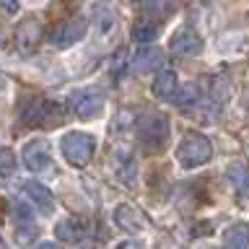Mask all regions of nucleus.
Returning a JSON list of instances; mask_svg holds the SVG:
<instances>
[{
    "label": "nucleus",
    "mask_w": 249,
    "mask_h": 249,
    "mask_svg": "<svg viewBox=\"0 0 249 249\" xmlns=\"http://www.w3.org/2000/svg\"><path fill=\"white\" fill-rule=\"evenodd\" d=\"M171 52L179 54V57H192V54L202 52V36L195 29L184 26L179 29L174 36H171Z\"/></svg>",
    "instance_id": "obj_10"
},
{
    "label": "nucleus",
    "mask_w": 249,
    "mask_h": 249,
    "mask_svg": "<svg viewBox=\"0 0 249 249\" xmlns=\"http://www.w3.org/2000/svg\"><path fill=\"white\" fill-rule=\"evenodd\" d=\"M161 62H163V52L159 50V47H153V44L151 47H140L138 54L132 57V70H135V73H151V70L161 68Z\"/></svg>",
    "instance_id": "obj_14"
},
{
    "label": "nucleus",
    "mask_w": 249,
    "mask_h": 249,
    "mask_svg": "<svg viewBox=\"0 0 249 249\" xmlns=\"http://www.w3.org/2000/svg\"><path fill=\"white\" fill-rule=\"evenodd\" d=\"M86 31H89V18H86L83 13H75V16H70L68 21L57 23L47 39H50V44L57 47V50H68V47H73L75 42H81Z\"/></svg>",
    "instance_id": "obj_6"
},
{
    "label": "nucleus",
    "mask_w": 249,
    "mask_h": 249,
    "mask_svg": "<svg viewBox=\"0 0 249 249\" xmlns=\"http://www.w3.org/2000/svg\"><path fill=\"white\" fill-rule=\"evenodd\" d=\"M135 135H138V143L143 145L145 153H161L169 143V135H171V122L166 114L161 112H145L138 117L135 122Z\"/></svg>",
    "instance_id": "obj_1"
},
{
    "label": "nucleus",
    "mask_w": 249,
    "mask_h": 249,
    "mask_svg": "<svg viewBox=\"0 0 249 249\" xmlns=\"http://www.w3.org/2000/svg\"><path fill=\"white\" fill-rule=\"evenodd\" d=\"M223 244L226 249H249V226L247 223H233L223 233Z\"/></svg>",
    "instance_id": "obj_16"
},
{
    "label": "nucleus",
    "mask_w": 249,
    "mask_h": 249,
    "mask_svg": "<svg viewBox=\"0 0 249 249\" xmlns=\"http://www.w3.org/2000/svg\"><path fill=\"white\" fill-rule=\"evenodd\" d=\"M151 89H153V96H156V99H161V101H174L177 91H179V78H177L174 70L163 68V70H159V73H156Z\"/></svg>",
    "instance_id": "obj_11"
},
{
    "label": "nucleus",
    "mask_w": 249,
    "mask_h": 249,
    "mask_svg": "<svg viewBox=\"0 0 249 249\" xmlns=\"http://www.w3.org/2000/svg\"><path fill=\"white\" fill-rule=\"evenodd\" d=\"M200 86H195V83H182L179 86V91H177V96H174V104L179 109H187V107H197L200 104Z\"/></svg>",
    "instance_id": "obj_19"
},
{
    "label": "nucleus",
    "mask_w": 249,
    "mask_h": 249,
    "mask_svg": "<svg viewBox=\"0 0 249 249\" xmlns=\"http://www.w3.org/2000/svg\"><path fill=\"white\" fill-rule=\"evenodd\" d=\"M3 11H5V13H16V11H18V5H13V3H3Z\"/></svg>",
    "instance_id": "obj_26"
},
{
    "label": "nucleus",
    "mask_w": 249,
    "mask_h": 249,
    "mask_svg": "<svg viewBox=\"0 0 249 249\" xmlns=\"http://www.w3.org/2000/svg\"><path fill=\"white\" fill-rule=\"evenodd\" d=\"M34 249H57V244H52V241H42V244H36Z\"/></svg>",
    "instance_id": "obj_25"
},
{
    "label": "nucleus",
    "mask_w": 249,
    "mask_h": 249,
    "mask_svg": "<svg viewBox=\"0 0 249 249\" xmlns=\"http://www.w3.org/2000/svg\"><path fill=\"white\" fill-rule=\"evenodd\" d=\"M54 236L65 244H78L83 241L86 236H91V223L86 221L83 215H68V218H60L57 226H54Z\"/></svg>",
    "instance_id": "obj_8"
},
{
    "label": "nucleus",
    "mask_w": 249,
    "mask_h": 249,
    "mask_svg": "<svg viewBox=\"0 0 249 249\" xmlns=\"http://www.w3.org/2000/svg\"><path fill=\"white\" fill-rule=\"evenodd\" d=\"M117 249H143V247H140L138 241H120V247H117Z\"/></svg>",
    "instance_id": "obj_24"
},
{
    "label": "nucleus",
    "mask_w": 249,
    "mask_h": 249,
    "mask_svg": "<svg viewBox=\"0 0 249 249\" xmlns=\"http://www.w3.org/2000/svg\"><path fill=\"white\" fill-rule=\"evenodd\" d=\"M36 236H39V229L34 223H18V226H16V231H13V239H16V244H18V247H29Z\"/></svg>",
    "instance_id": "obj_21"
},
{
    "label": "nucleus",
    "mask_w": 249,
    "mask_h": 249,
    "mask_svg": "<svg viewBox=\"0 0 249 249\" xmlns=\"http://www.w3.org/2000/svg\"><path fill=\"white\" fill-rule=\"evenodd\" d=\"M60 151L65 156V161L75 169L89 166V161L93 159V151H96V140L89 132L81 130H70L60 138Z\"/></svg>",
    "instance_id": "obj_4"
},
{
    "label": "nucleus",
    "mask_w": 249,
    "mask_h": 249,
    "mask_svg": "<svg viewBox=\"0 0 249 249\" xmlns=\"http://www.w3.org/2000/svg\"><path fill=\"white\" fill-rule=\"evenodd\" d=\"M114 169H117V177L122 179V182L132 184L135 182V159H132L130 148H117L114 151Z\"/></svg>",
    "instance_id": "obj_15"
},
{
    "label": "nucleus",
    "mask_w": 249,
    "mask_h": 249,
    "mask_svg": "<svg viewBox=\"0 0 249 249\" xmlns=\"http://www.w3.org/2000/svg\"><path fill=\"white\" fill-rule=\"evenodd\" d=\"M39 42H42V29H39V23L34 18L23 21L18 26V31H16V50L18 52H31Z\"/></svg>",
    "instance_id": "obj_13"
},
{
    "label": "nucleus",
    "mask_w": 249,
    "mask_h": 249,
    "mask_svg": "<svg viewBox=\"0 0 249 249\" xmlns=\"http://www.w3.org/2000/svg\"><path fill=\"white\" fill-rule=\"evenodd\" d=\"M107 96L99 86H86V89H75L70 93V109L81 117V120H93L104 112Z\"/></svg>",
    "instance_id": "obj_5"
},
{
    "label": "nucleus",
    "mask_w": 249,
    "mask_h": 249,
    "mask_svg": "<svg viewBox=\"0 0 249 249\" xmlns=\"http://www.w3.org/2000/svg\"><path fill=\"white\" fill-rule=\"evenodd\" d=\"M11 171H13V153L3 148V177H11Z\"/></svg>",
    "instance_id": "obj_23"
},
{
    "label": "nucleus",
    "mask_w": 249,
    "mask_h": 249,
    "mask_svg": "<svg viewBox=\"0 0 249 249\" xmlns=\"http://www.w3.org/2000/svg\"><path fill=\"white\" fill-rule=\"evenodd\" d=\"M226 177H229V182L236 187V192L241 197H247L249 195V171L244 163H231L229 171H226Z\"/></svg>",
    "instance_id": "obj_17"
},
{
    "label": "nucleus",
    "mask_w": 249,
    "mask_h": 249,
    "mask_svg": "<svg viewBox=\"0 0 249 249\" xmlns=\"http://www.w3.org/2000/svg\"><path fill=\"white\" fill-rule=\"evenodd\" d=\"M210 156H213V143L202 132H184L179 145H177V161L187 171L205 166L210 161Z\"/></svg>",
    "instance_id": "obj_2"
},
{
    "label": "nucleus",
    "mask_w": 249,
    "mask_h": 249,
    "mask_svg": "<svg viewBox=\"0 0 249 249\" xmlns=\"http://www.w3.org/2000/svg\"><path fill=\"white\" fill-rule=\"evenodd\" d=\"M114 223L120 226V229L124 231H130V233H138V231H143V215L138 213L135 208L130 205V202H120V205L114 208Z\"/></svg>",
    "instance_id": "obj_12"
},
{
    "label": "nucleus",
    "mask_w": 249,
    "mask_h": 249,
    "mask_svg": "<svg viewBox=\"0 0 249 249\" xmlns=\"http://www.w3.org/2000/svg\"><path fill=\"white\" fill-rule=\"evenodd\" d=\"M127 68H130V54H127V50H124V47H120V50L114 52L112 62H109V75H112V81H114V83L122 81V75L127 73Z\"/></svg>",
    "instance_id": "obj_20"
},
{
    "label": "nucleus",
    "mask_w": 249,
    "mask_h": 249,
    "mask_svg": "<svg viewBox=\"0 0 249 249\" xmlns=\"http://www.w3.org/2000/svg\"><path fill=\"white\" fill-rule=\"evenodd\" d=\"M18 190L26 195V197L34 202L44 215H50L54 210V197H52L50 187H44L42 182H36V179H23V182L18 184Z\"/></svg>",
    "instance_id": "obj_9"
},
{
    "label": "nucleus",
    "mask_w": 249,
    "mask_h": 249,
    "mask_svg": "<svg viewBox=\"0 0 249 249\" xmlns=\"http://www.w3.org/2000/svg\"><path fill=\"white\" fill-rule=\"evenodd\" d=\"M23 163H26L29 171L34 174H52L54 171V161H52V148L47 140H29L23 145V153H21Z\"/></svg>",
    "instance_id": "obj_7"
},
{
    "label": "nucleus",
    "mask_w": 249,
    "mask_h": 249,
    "mask_svg": "<svg viewBox=\"0 0 249 249\" xmlns=\"http://www.w3.org/2000/svg\"><path fill=\"white\" fill-rule=\"evenodd\" d=\"M156 34H159V29H156L151 21H138L135 26L130 29V39H132L135 44H140V47H151V42L156 39Z\"/></svg>",
    "instance_id": "obj_18"
},
{
    "label": "nucleus",
    "mask_w": 249,
    "mask_h": 249,
    "mask_svg": "<svg viewBox=\"0 0 249 249\" xmlns=\"http://www.w3.org/2000/svg\"><path fill=\"white\" fill-rule=\"evenodd\" d=\"M11 213L16 215V221H18V223H29L31 221V210H29L26 202H13L11 200Z\"/></svg>",
    "instance_id": "obj_22"
},
{
    "label": "nucleus",
    "mask_w": 249,
    "mask_h": 249,
    "mask_svg": "<svg viewBox=\"0 0 249 249\" xmlns=\"http://www.w3.org/2000/svg\"><path fill=\"white\" fill-rule=\"evenodd\" d=\"M18 117L26 127H54L60 120H65V107L52 99H34L23 104Z\"/></svg>",
    "instance_id": "obj_3"
}]
</instances>
